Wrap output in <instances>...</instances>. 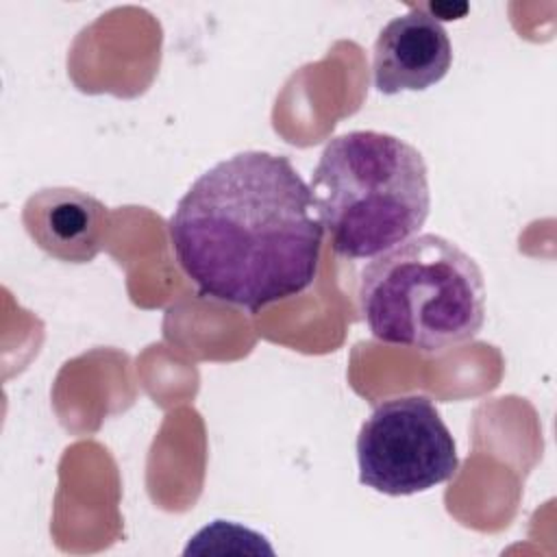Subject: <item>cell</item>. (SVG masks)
<instances>
[{
  "instance_id": "cell-5",
  "label": "cell",
  "mask_w": 557,
  "mask_h": 557,
  "mask_svg": "<svg viewBox=\"0 0 557 557\" xmlns=\"http://www.w3.org/2000/svg\"><path fill=\"white\" fill-rule=\"evenodd\" d=\"M453 63V46L442 22L420 7L389 20L372 50L376 91H424L440 83Z\"/></svg>"
},
{
  "instance_id": "cell-4",
  "label": "cell",
  "mask_w": 557,
  "mask_h": 557,
  "mask_svg": "<svg viewBox=\"0 0 557 557\" xmlns=\"http://www.w3.org/2000/svg\"><path fill=\"white\" fill-rule=\"evenodd\" d=\"M359 483L387 496L429 492L457 474L453 433L426 396L381 403L357 435Z\"/></svg>"
},
{
  "instance_id": "cell-2",
  "label": "cell",
  "mask_w": 557,
  "mask_h": 557,
  "mask_svg": "<svg viewBox=\"0 0 557 557\" xmlns=\"http://www.w3.org/2000/svg\"><path fill=\"white\" fill-rule=\"evenodd\" d=\"M309 189L331 248L346 259H374L411 239L431 209L422 152L381 131L329 139Z\"/></svg>"
},
{
  "instance_id": "cell-1",
  "label": "cell",
  "mask_w": 557,
  "mask_h": 557,
  "mask_svg": "<svg viewBox=\"0 0 557 557\" xmlns=\"http://www.w3.org/2000/svg\"><path fill=\"white\" fill-rule=\"evenodd\" d=\"M168 235L200 296L257 313L313 283L324 226L285 154L244 150L191 183Z\"/></svg>"
},
{
  "instance_id": "cell-6",
  "label": "cell",
  "mask_w": 557,
  "mask_h": 557,
  "mask_svg": "<svg viewBox=\"0 0 557 557\" xmlns=\"http://www.w3.org/2000/svg\"><path fill=\"white\" fill-rule=\"evenodd\" d=\"M22 218L44 252L65 263H87L102 246L109 211L81 189L46 187L26 200Z\"/></svg>"
},
{
  "instance_id": "cell-3",
  "label": "cell",
  "mask_w": 557,
  "mask_h": 557,
  "mask_svg": "<svg viewBox=\"0 0 557 557\" xmlns=\"http://www.w3.org/2000/svg\"><path fill=\"white\" fill-rule=\"evenodd\" d=\"M359 311L389 346L440 355L470 342L485 322V278L455 242L422 233L376 255L359 276Z\"/></svg>"
}]
</instances>
